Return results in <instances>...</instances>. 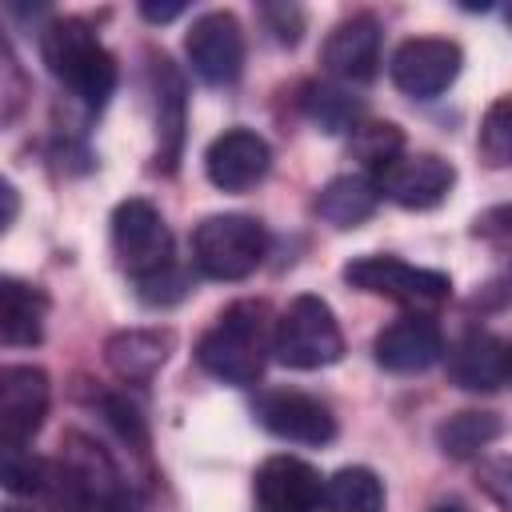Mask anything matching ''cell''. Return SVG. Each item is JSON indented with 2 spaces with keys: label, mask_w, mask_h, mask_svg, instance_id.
I'll return each mask as SVG.
<instances>
[{
  "label": "cell",
  "mask_w": 512,
  "mask_h": 512,
  "mask_svg": "<svg viewBox=\"0 0 512 512\" xmlns=\"http://www.w3.org/2000/svg\"><path fill=\"white\" fill-rule=\"evenodd\" d=\"M324 512H384V484L372 468L348 464L324 480Z\"/></svg>",
  "instance_id": "44dd1931"
},
{
  "label": "cell",
  "mask_w": 512,
  "mask_h": 512,
  "mask_svg": "<svg viewBox=\"0 0 512 512\" xmlns=\"http://www.w3.org/2000/svg\"><path fill=\"white\" fill-rule=\"evenodd\" d=\"M304 108H308V116L324 128V132H344V128H352L356 124V100L348 96V92H340V88H308V96H304Z\"/></svg>",
  "instance_id": "d4e9b609"
},
{
  "label": "cell",
  "mask_w": 512,
  "mask_h": 512,
  "mask_svg": "<svg viewBox=\"0 0 512 512\" xmlns=\"http://www.w3.org/2000/svg\"><path fill=\"white\" fill-rule=\"evenodd\" d=\"M184 52L204 84H232L244 72V28L232 12H204L192 20Z\"/></svg>",
  "instance_id": "9c48e42d"
},
{
  "label": "cell",
  "mask_w": 512,
  "mask_h": 512,
  "mask_svg": "<svg viewBox=\"0 0 512 512\" xmlns=\"http://www.w3.org/2000/svg\"><path fill=\"white\" fill-rule=\"evenodd\" d=\"M0 512H28V508H20V504H0Z\"/></svg>",
  "instance_id": "d6a6232c"
},
{
  "label": "cell",
  "mask_w": 512,
  "mask_h": 512,
  "mask_svg": "<svg viewBox=\"0 0 512 512\" xmlns=\"http://www.w3.org/2000/svg\"><path fill=\"white\" fill-rule=\"evenodd\" d=\"M380 204V192L368 176H332L316 196V216L332 228H356L364 224Z\"/></svg>",
  "instance_id": "ffe728a7"
},
{
  "label": "cell",
  "mask_w": 512,
  "mask_h": 512,
  "mask_svg": "<svg viewBox=\"0 0 512 512\" xmlns=\"http://www.w3.org/2000/svg\"><path fill=\"white\" fill-rule=\"evenodd\" d=\"M48 372L36 364H4L0 368V440L28 444L48 416Z\"/></svg>",
  "instance_id": "30bf717a"
},
{
  "label": "cell",
  "mask_w": 512,
  "mask_h": 512,
  "mask_svg": "<svg viewBox=\"0 0 512 512\" xmlns=\"http://www.w3.org/2000/svg\"><path fill=\"white\" fill-rule=\"evenodd\" d=\"M16 212H20V192H16V184H12V180H4V176H0V232L16 220Z\"/></svg>",
  "instance_id": "f1b7e54d"
},
{
  "label": "cell",
  "mask_w": 512,
  "mask_h": 512,
  "mask_svg": "<svg viewBox=\"0 0 512 512\" xmlns=\"http://www.w3.org/2000/svg\"><path fill=\"white\" fill-rule=\"evenodd\" d=\"M252 488H256L260 512H320L324 480L308 460L280 452L256 468Z\"/></svg>",
  "instance_id": "4fadbf2b"
},
{
  "label": "cell",
  "mask_w": 512,
  "mask_h": 512,
  "mask_svg": "<svg viewBox=\"0 0 512 512\" xmlns=\"http://www.w3.org/2000/svg\"><path fill=\"white\" fill-rule=\"evenodd\" d=\"M320 60L336 80L368 84L380 68V20L372 12H356V16L340 20L324 40Z\"/></svg>",
  "instance_id": "9a60e30c"
},
{
  "label": "cell",
  "mask_w": 512,
  "mask_h": 512,
  "mask_svg": "<svg viewBox=\"0 0 512 512\" xmlns=\"http://www.w3.org/2000/svg\"><path fill=\"white\" fill-rule=\"evenodd\" d=\"M256 420L288 440V444H328L336 436V416L324 400L308 396V392H296V388H276V392H264L256 400Z\"/></svg>",
  "instance_id": "8fae6325"
},
{
  "label": "cell",
  "mask_w": 512,
  "mask_h": 512,
  "mask_svg": "<svg viewBox=\"0 0 512 512\" xmlns=\"http://www.w3.org/2000/svg\"><path fill=\"white\" fill-rule=\"evenodd\" d=\"M460 68H464V52L456 40H444V36H412L392 52V64H388L392 84L416 100H432L448 92Z\"/></svg>",
  "instance_id": "52a82bcc"
},
{
  "label": "cell",
  "mask_w": 512,
  "mask_h": 512,
  "mask_svg": "<svg viewBox=\"0 0 512 512\" xmlns=\"http://www.w3.org/2000/svg\"><path fill=\"white\" fill-rule=\"evenodd\" d=\"M168 352H172V332H160V328H128V332L108 336L104 344L108 368L128 384L152 380L160 364L168 360Z\"/></svg>",
  "instance_id": "ac0fdd59"
},
{
  "label": "cell",
  "mask_w": 512,
  "mask_h": 512,
  "mask_svg": "<svg viewBox=\"0 0 512 512\" xmlns=\"http://www.w3.org/2000/svg\"><path fill=\"white\" fill-rule=\"evenodd\" d=\"M264 20H268V28H272V36L280 40V44H296L300 40V32H304V16H300V8H292V4H268L264 8Z\"/></svg>",
  "instance_id": "83f0119b"
},
{
  "label": "cell",
  "mask_w": 512,
  "mask_h": 512,
  "mask_svg": "<svg viewBox=\"0 0 512 512\" xmlns=\"http://www.w3.org/2000/svg\"><path fill=\"white\" fill-rule=\"evenodd\" d=\"M372 356H376L380 368L400 372V376L424 372V368H432L444 356V336H440L432 316L408 312V316H400V320H392V324H384L376 332Z\"/></svg>",
  "instance_id": "5bb4252c"
},
{
  "label": "cell",
  "mask_w": 512,
  "mask_h": 512,
  "mask_svg": "<svg viewBox=\"0 0 512 512\" xmlns=\"http://www.w3.org/2000/svg\"><path fill=\"white\" fill-rule=\"evenodd\" d=\"M268 168H272V148L252 128H228L204 152V172L220 192H248L268 176Z\"/></svg>",
  "instance_id": "7c38bea8"
},
{
  "label": "cell",
  "mask_w": 512,
  "mask_h": 512,
  "mask_svg": "<svg viewBox=\"0 0 512 512\" xmlns=\"http://www.w3.org/2000/svg\"><path fill=\"white\" fill-rule=\"evenodd\" d=\"M44 480H48V464L24 448V444H4L0 440V484L16 496H32V492H44Z\"/></svg>",
  "instance_id": "603a6c76"
},
{
  "label": "cell",
  "mask_w": 512,
  "mask_h": 512,
  "mask_svg": "<svg viewBox=\"0 0 512 512\" xmlns=\"http://www.w3.org/2000/svg\"><path fill=\"white\" fill-rule=\"evenodd\" d=\"M376 192L388 196L392 204L400 208H412V212H424V208H436L452 184H456V168L436 156V152H412V156H392L388 164L376 168Z\"/></svg>",
  "instance_id": "ba28073f"
},
{
  "label": "cell",
  "mask_w": 512,
  "mask_h": 512,
  "mask_svg": "<svg viewBox=\"0 0 512 512\" xmlns=\"http://www.w3.org/2000/svg\"><path fill=\"white\" fill-rule=\"evenodd\" d=\"M500 432H504V424L496 412H456L436 428V444L444 456L468 460V456L484 452Z\"/></svg>",
  "instance_id": "7402d4cb"
},
{
  "label": "cell",
  "mask_w": 512,
  "mask_h": 512,
  "mask_svg": "<svg viewBox=\"0 0 512 512\" xmlns=\"http://www.w3.org/2000/svg\"><path fill=\"white\" fill-rule=\"evenodd\" d=\"M480 156L492 168H504L512 160V100L508 96L492 100L480 120Z\"/></svg>",
  "instance_id": "cb8c5ba5"
},
{
  "label": "cell",
  "mask_w": 512,
  "mask_h": 512,
  "mask_svg": "<svg viewBox=\"0 0 512 512\" xmlns=\"http://www.w3.org/2000/svg\"><path fill=\"white\" fill-rule=\"evenodd\" d=\"M184 12V4H140V16L148 20V24H168V20H176Z\"/></svg>",
  "instance_id": "f546056e"
},
{
  "label": "cell",
  "mask_w": 512,
  "mask_h": 512,
  "mask_svg": "<svg viewBox=\"0 0 512 512\" xmlns=\"http://www.w3.org/2000/svg\"><path fill=\"white\" fill-rule=\"evenodd\" d=\"M112 248L120 256L124 272L132 276V284H144V280L176 268L172 232H168L160 208L140 200V196H128V200L116 204V212H112Z\"/></svg>",
  "instance_id": "5b68a950"
},
{
  "label": "cell",
  "mask_w": 512,
  "mask_h": 512,
  "mask_svg": "<svg viewBox=\"0 0 512 512\" xmlns=\"http://www.w3.org/2000/svg\"><path fill=\"white\" fill-rule=\"evenodd\" d=\"M352 152L364 160V164H372V168H380V164H388L392 156H400L404 152V132L396 128V124H360V128H352Z\"/></svg>",
  "instance_id": "484cf974"
},
{
  "label": "cell",
  "mask_w": 512,
  "mask_h": 512,
  "mask_svg": "<svg viewBox=\"0 0 512 512\" xmlns=\"http://www.w3.org/2000/svg\"><path fill=\"white\" fill-rule=\"evenodd\" d=\"M268 256V232L256 216L220 212L196 224L192 232V260L208 280H244Z\"/></svg>",
  "instance_id": "3957f363"
},
{
  "label": "cell",
  "mask_w": 512,
  "mask_h": 512,
  "mask_svg": "<svg viewBox=\"0 0 512 512\" xmlns=\"http://www.w3.org/2000/svg\"><path fill=\"white\" fill-rule=\"evenodd\" d=\"M40 48H44L48 72H52L88 112H100V108L108 104V96L116 92V60H112V52L100 44V36L92 32L88 20H80V16H56V20L44 28Z\"/></svg>",
  "instance_id": "6da1fadb"
},
{
  "label": "cell",
  "mask_w": 512,
  "mask_h": 512,
  "mask_svg": "<svg viewBox=\"0 0 512 512\" xmlns=\"http://www.w3.org/2000/svg\"><path fill=\"white\" fill-rule=\"evenodd\" d=\"M152 96H156V136H160V148H156V164L164 172L176 168L180 160V148H184V80L180 72L172 68L168 56H152Z\"/></svg>",
  "instance_id": "e0dca14e"
},
{
  "label": "cell",
  "mask_w": 512,
  "mask_h": 512,
  "mask_svg": "<svg viewBox=\"0 0 512 512\" xmlns=\"http://www.w3.org/2000/svg\"><path fill=\"white\" fill-rule=\"evenodd\" d=\"M448 376L464 392H500L508 384V344L492 332H464L448 348Z\"/></svg>",
  "instance_id": "2e32d148"
},
{
  "label": "cell",
  "mask_w": 512,
  "mask_h": 512,
  "mask_svg": "<svg viewBox=\"0 0 512 512\" xmlns=\"http://www.w3.org/2000/svg\"><path fill=\"white\" fill-rule=\"evenodd\" d=\"M344 280L368 296H384L392 304H404V308H416V312H428V308H440L448 296H452V280L436 268H416L408 260H396V256H356L348 268H344Z\"/></svg>",
  "instance_id": "8992f818"
},
{
  "label": "cell",
  "mask_w": 512,
  "mask_h": 512,
  "mask_svg": "<svg viewBox=\"0 0 512 512\" xmlns=\"http://www.w3.org/2000/svg\"><path fill=\"white\" fill-rule=\"evenodd\" d=\"M268 352H272V328H268V308L260 300L228 304L196 344L200 368L224 384H256Z\"/></svg>",
  "instance_id": "7a4b0ae2"
},
{
  "label": "cell",
  "mask_w": 512,
  "mask_h": 512,
  "mask_svg": "<svg viewBox=\"0 0 512 512\" xmlns=\"http://www.w3.org/2000/svg\"><path fill=\"white\" fill-rule=\"evenodd\" d=\"M104 416H108V424L120 432V440H128V444H136V448L148 444L144 420H140V412H136L124 396H104Z\"/></svg>",
  "instance_id": "4316f807"
},
{
  "label": "cell",
  "mask_w": 512,
  "mask_h": 512,
  "mask_svg": "<svg viewBox=\"0 0 512 512\" xmlns=\"http://www.w3.org/2000/svg\"><path fill=\"white\" fill-rule=\"evenodd\" d=\"M96 512H132V496H128L124 488H112V492L96 504Z\"/></svg>",
  "instance_id": "4dcf8cb0"
},
{
  "label": "cell",
  "mask_w": 512,
  "mask_h": 512,
  "mask_svg": "<svg viewBox=\"0 0 512 512\" xmlns=\"http://www.w3.org/2000/svg\"><path fill=\"white\" fill-rule=\"evenodd\" d=\"M272 352L284 368L316 372L344 356V332L336 312L320 296H296L272 328Z\"/></svg>",
  "instance_id": "277c9868"
},
{
  "label": "cell",
  "mask_w": 512,
  "mask_h": 512,
  "mask_svg": "<svg viewBox=\"0 0 512 512\" xmlns=\"http://www.w3.org/2000/svg\"><path fill=\"white\" fill-rule=\"evenodd\" d=\"M44 316H48V300L36 284L0 276V344H40L44 336Z\"/></svg>",
  "instance_id": "d6986e66"
},
{
  "label": "cell",
  "mask_w": 512,
  "mask_h": 512,
  "mask_svg": "<svg viewBox=\"0 0 512 512\" xmlns=\"http://www.w3.org/2000/svg\"><path fill=\"white\" fill-rule=\"evenodd\" d=\"M432 512H464V504L460 500H440V504H432Z\"/></svg>",
  "instance_id": "1f68e13d"
}]
</instances>
